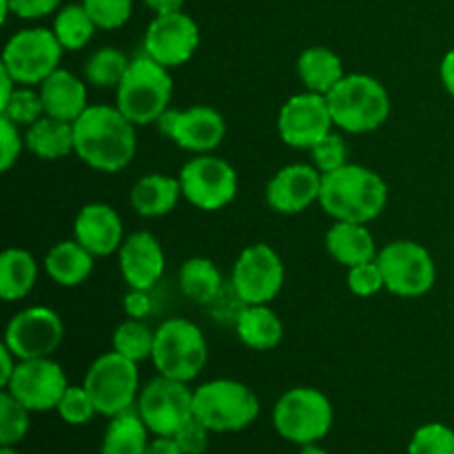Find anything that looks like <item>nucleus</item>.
Masks as SVG:
<instances>
[{
	"label": "nucleus",
	"instance_id": "obj_1",
	"mask_svg": "<svg viewBox=\"0 0 454 454\" xmlns=\"http://www.w3.org/2000/svg\"><path fill=\"white\" fill-rule=\"evenodd\" d=\"M136 129L115 105H89L74 122V153L93 171L118 173L136 158Z\"/></svg>",
	"mask_w": 454,
	"mask_h": 454
},
{
	"label": "nucleus",
	"instance_id": "obj_2",
	"mask_svg": "<svg viewBox=\"0 0 454 454\" xmlns=\"http://www.w3.org/2000/svg\"><path fill=\"white\" fill-rule=\"evenodd\" d=\"M388 204V184L372 168L346 164L337 171L324 173L319 207L335 222L371 224Z\"/></svg>",
	"mask_w": 454,
	"mask_h": 454
},
{
	"label": "nucleus",
	"instance_id": "obj_3",
	"mask_svg": "<svg viewBox=\"0 0 454 454\" xmlns=\"http://www.w3.org/2000/svg\"><path fill=\"white\" fill-rule=\"evenodd\" d=\"M173 98L171 69L162 67L146 53L136 56L115 89V106L136 127L158 124L168 111Z\"/></svg>",
	"mask_w": 454,
	"mask_h": 454
},
{
	"label": "nucleus",
	"instance_id": "obj_4",
	"mask_svg": "<svg viewBox=\"0 0 454 454\" xmlns=\"http://www.w3.org/2000/svg\"><path fill=\"white\" fill-rule=\"evenodd\" d=\"M333 122L344 133H372L390 118V93L366 74L344 75L326 96Z\"/></svg>",
	"mask_w": 454,
	"mask_h": 454
},
{
	"label": "nucleus",
	"instance_id": "obj_5",
	"mask_svg": "<svg viewBox=\"0 0 454 454\" xmlns=\"http://www.w3.org/2000/svg\"><path fill=\"white\" fill-rule=\"evenodd\" d=\"M260 415V399L238 380H213L193 390V417L211 433H239Z\"/></svg>",
	"mask_w": 454,
	"mask_h": 454
},
{
	"label": "nucleus",
	"instance_id": "obj_6",
	"mask_svg": "<svg viewBox=\"0 0 454 454\" xmlns=\"http://www.w3.org/2000/svg\"><path fill=\"white\" fill-rule=\"evenodd\" d=\"M208 359V344L202 328L191 319L173 317L155 328L153 362L158 375L191 384L204 371Z\"/></svg>",
	"mask_w": 454,
	"mask_h": 454
},
{
	"label": "nucleus",
	"instance_id": "obj_7",
	"mask_svg": "<svg viewBox=\"0 0 454 454\" xmlns=\"http://www.w3.org/2000/svg\"><path fill=\"white\" fill-rule=\"evenodd\" d=\"M333 403L322 390L297 386L286 390L273 408V426L278 434L297 446L322 442L333 428Z\"/></svg>",
	"mask_w": 454,
	"mask_h": 454
},
{
	"label": "nucleus",
	"instance_id": "obj_8",
	"mask_svg": "<svg viewBox=\"0 0 454 454\" xmlns=\"http://www.w3.org/2000/svg\"><path fill=\"white\" fill-rule=\"evenodd\" d=\"M82 386L91 395L98 415L115 417L133 408L140 397V371L137 364L115 350L96 357L84 375Z\"/></svg>",
	"mask_w": 454,
	"mask_h": 454
},
{
	"label": "nucleus",
	"instance_id": "obj_9",
	"mask_svg": "<svg viewBox=\"0 0 454 454\" xmlns=\"http://www.w3.org/2000/svg\"><path fill=\"white\" fill-rule=\"evenodd\" d=\"M386 291L403 300L424 297L437 282V266L426 247L412 239H395L377 253Z\"/></svg>",
	"mask_w": 454,
	"mask_h": 454
},
{
	"label": "nucleus",
	"instance_id": "obj_10",
	"mask_svg": "<svg viewBox=\"0 0 454 454\" xmlns=\"http://www.w3.org/2000/svg\"><path fill=\"white\" fill-rule=\"evenodd\" d=\"M62 44L53 29L29 27L7 40L3 49V65L22 87H40L56 69H60Z\"/></svg>",
	"mask_w": 454,
	"mask_h": 454
},
{
	"label": "nucleus",
	"instance_id": "obj_11",
	"mask_svg": "<svg viewBox=\"0 0 454 454\" xmlns=\"http://www.w3.org/2000/svg\"><path fill=\"white\" fill-rule=\"evenodd\" d=\"M182 198L200 211H220L238 195V171L233 164L213 153H200L186 160L177 173Z\"/></svg>",
	"mask_w": 454,
	"mask_h": 454
},
{
	"label": "nucleus",
	"instance_id": "obj_12",
	"mask_svg": "<svg viewBox=\"0 0 454 454\" xmlns=\"http://www.w3.org/2000/svg\"><path fill=\"white\" fill-rule=\"evenodd\" d=\"M136 408L155 437H176L193 419V390L184 381L158 375L140 390Z\"/></svg>",
	"mask_w": 454,
	"mask_h": 454
},
{
	"label": "nucleus",
	"instance_id": "obj_13",
	"mask_svg": "<svg viewBox=\"0 0 454 454\" xmlns=\"http://www.w3.org/2000/svg\"><path fill=\"white\" fill-rule=\"evenodd\" d=\"M284 278L286 269L279 253L257 242L238 255L231 284L242 304H270L284 288Z\"/></svg>",
	"mask_w": 454,
	"mask_h": 454
},
{
	"label": "nucleus",
	"instance_id": "obj_14",
	"mask_svg": "<svg viewBox=\"0 0 454 454\" xmlns=\"http://www.w3.org/2000/svg\"><path fill=\"white\" fill-rule=\"evenodd\" d=\"M335 131L328 100L322 93H295L278 114L279 140L291 149H313L317 142Z\"/></svg>",
	"mask_w": 454,
	"mask_h": 454
},
{
	"label": "nucleus",
	"instance_id": "obj_15",
	"mask_svg": "<svg viewBox=\"0 0 454 454\" xmlns=\"http://www.w3.org/2000/svg\"><path fill=\"white\" fill-rule=\"evenodd\" d=\"M65 324L60 315L47 306H29L9 319L3 344L18 359L51 357L62 344Z\"/></svg>",
	"mask_w": 454,
	"mask_h": 454
},
{
	"label": "nucleus",
	"instance_id": "obj_16",
	"mask_svg": "<svg viewBox=\"0 0 454 454\" xmlns=\"http://www.w3.org/2000/svg\"><path fill=\"white\" fill-rule=\"evenodd\" d=\"M164 137L189 153H213L226 137V120L208 105H195L189 109H168L158 120Z\"/></svg>",
	"mask_w": 454,
	"mask_h": 454
},
{
	"label": "nucleus",
	"instance_id": "obj_17",
	"mask_svg": "<svg viewBox=\"0 0 454 454\" xmlns=\"http://www.w3.org/2000/svg\"><path fill=\"white\" fill-rule=\"evenodd\" d=\"M69 388L65 371L51 357L20 359L16 372L3 390L16 397L31 412L56 411L62 395Z\"/></svg>",
	"mask_w": 454,
	"mask_h": 454
},
{
	"label": "nucleus",
	"instance_id": "obj_18",
	"mask_svg": "<svg viewBox=\"0 0 454 454\" xmlns=\"http://www.w3.org/2000/svg\"><path fill=\"white\" fill-rule=\"evenodd\" d=\"M142 47L149 58L167 69L186 65L200 47L198 22L184 12L155 16L145 31Z\"/></svg>",
	"mask_w": 454,
	"mask_h": 454
},
{
	"label": "nucleus",
	"instance_id": "obj_19",
	"mask_svg": "<svg viewBox=\"0 0 454 454\" xmlns=\"http://www.w3.org/2000/svg\"><path fill=\"white\" fill-rule=\"evenodd\" d=\"M322 173L313 164H286L266 184V204L279 215H297L319 202Z\"/></svg>",
	"mask_w": 454,
	"mask_h": 454
},
{
	"label": "nucleus",
	"instance_id": "obj_20",
	"mask_svg": "<svg viewBox=\"0 0 454 454\" xmlns=\"http://www.w3.org/2000/svg\"><path fill=\"white\" fill-rule=\"evenodd\" d=\"M118 266L129 288L151 291L162 279L167 255L162 244L149 231H136L124 238L118 251Z\"/></svg>",
	"mask_w": 454,
	"mask_h": 454
},
{
	"label": "nucleus",
	"instance_id": "obj_21",
	"mask_svg": "<svg viewBox=\"0 0 454 454\" xmlns=\"http://www.w3.org/2000/svg\"><path fill=\"white\" fill-rule=\"evenodd\" d=\"M74 239H78L93 257L114 255L124 242L122 217L111 204H84L74 220Z\"/></svg>",
	"mask_w": 454,
	"mask_h": 454
},
{
	"label": "nucleus",
	"instance_id": "obj_22",
	"mask_svg": "<svg viewBox=\"0 0 454 454\" xmlns=\"http://www.w3.org/2000/svg\"><path fill=\"white\" fill-rule=\"evenodd\" d=\"M44 105V115L65 122H75L89 109L87 80L67 69H56L38 87Z\"/></svg>",
	"mask_w": 454,
	"mask_h": 454
},
{
	"label": "nucleus",
	"instance_id": "obj_23",
	"mask_svg": "<svg viewBox=\"0 0 454 454\" xmlns=\"http://www.w3.org/2000/svg\"><path fill=\"white\" fill-rule=\"evenodd\" d=\"M324 242H326L328 255L346 269L377 260V253H380L368 226L357 224V222H335L326 231Z\"/></svg>",
	"mask_w": 454,
	"mask_h": 454
},
{
	"label": "nucleus",
	"instance_id": "obj_24",
	"mask_svg": "<svg viewBox=\"0 0 454 454\" xmlns=\"http://www.w3.org/2000/svg\"><path fill=\"white\" fill-rule=\"evenodd\" d=\"M96 257L78 242V239H62L53 244L44 255V273L65 288H75L87 282L93 273Z\"/></svg>",
	"mask_w": 454,
	"mask_h": 454
},
{
	"label": "nucleus",
	"instance_id": "obj_25",
	"mask_svg": "<svg viewBox=\"0 0 454 454\" xmlns=\"http://www.w3.org/2000/svg\"><path fill=\"white\" fill-rule=\"evenodd\" d=\"M238 340L251 350H273L284 340V324L269 304H244L235 319Z\"/></svg>",
	"mask_w": 454,
	"mask_h": 454
},
{
	"label": "nucleus",
	"instance_id": "obj_26",
	"mask_svg": "<svg viewBox=\"0 0 454 454\" xmlns=\"http://www.w3.org/2000/svg\"><path fill=\"white\" fill-rule=\"evenodd\" d=\"M182 198L180 180L164 173L142 176L131 189V207L142 217H164L177 207Z\"/></svg>",
	"mask_w": 454,
	"mask_h": 454
},
{
	"label": "nucleus",
	"instance_id": "obj_27",
	"mask_svg": "<svg viewBox=\"0 0 454 454\" xmlns=\"http://www.w3.org/2000/svg\"><path fill=\"white\" fill-rule=\"evenodd\" d=\"M297 75L304 82L306 91L328 96L346 75L344 62L333 49L317 44V47L304 49L297 58Z\"/></svg>",
	"mask_w": 454,
	"mask_h": 454
},
{
	"label": "nucleus",
	"instance_id": "obj_28",
	"mask_svg": "<svg viewBox=\"0 0 454 454\" xmlns=\"http://www.w3.org/2000/svg\"><path fill=\"white\" fill-rule=\"evenodd\" d=\"M25 145L35 158L40 160H62L74 153V122L56 120L51 115H43L38 122L27 127Z\"/></svg>",
	"mask_w": 454,
	"mask_h": 454
},
{
	"label": "nucleus",
	"instance_id": "obj_29",
	"mask_svg": "<svg viewBox=\"0 0 454 454\" xmlns=\"http://www.w3.org/2000/svg\"><path fill=\"white\" fill-rule=\"evenodd\" d=\"M38 262L25 248H4L0 255V297L4 301L25 300L38 282Z\"/></svg>",
	"mask_w": 454,
	"mask_h": 454
},
{
	"label": "nucleus",
	"instance_id": "obj_30",
	"mask_svg": "<svg viewBox=\"0 0 454 454\" xmlns=\"http://www.w3.org/2000/svg\"><path fill=\"white\" fill-rule=\"evenodd\" d=\"M149 433L146 424L142 421L137 408L120 412L111 417L109 428L102 437L100 454H146L149 448Z\"/></svg>",
	"mask_w": 454,
	"mask_h": 454
},
{
	"label": "nucleus",
	"instance_id": "obj_31",
	"mask_svg": "<svg viewBox=\"0 0 454 454\" xmlns=\"http://www.w3.org/2000/svg\"><path fill=\"white\" fill-rule=\"evenodd\" d=\"M180 291L184 297H189L193 304H211L222 291V273L213 260L202 255L189 257L184 264L180 266Z\"/></svg>",
	"mask_w": 454,
	"mask_h": 454
},
{
	"label": "nucleus",
	"instance_id": "obj_32",
	"mask_svg": "<svg viewBox=\"0 0 454 454\" xmlns=\"http://www.w3.org/2000/svg\"><path fill=\"white\" fill-rule=\"evenodd\" d=\"M129 65L131 60L118 47H100L84 60L82 78L87 80L89 87L118 89Z\"/></svg>",
	"mask_w": 454,
	"mask_h": 454
},
{
	"label": "nucleus",
	"instance_id": "obj_33",
	"mask_svg": "<svg viewBox=\"0 0 454 454\" xmlns=\"http://www.w3.org/2000/svg\"><path fill=\"white\" fill-rule=\"evenodd\" d=\"M96 22L87 13V9L80 4H67L56 13L53 20V34L65 51H80L89 44V40L96 34Z\"/></svg>",
	"mask_w": 454,
	"mask_h": 454
},
{
	"label": "nucleus",
	"instance_id": "obj_34",
	"mask_svg": "<svg viewBox=\"0 0 454 454\" xmlns=\"http://www.w3.org/2000/svg\"><path fill=\"white\" fill-rule=\"evenodd\" d=\"M153 341L155 331H151L142 319L131 317L118 324V328L114 331V337H111V346H114L115 353H120L122 357L131 359L136 364L151 359V355H153Z\"/></svg>",
	"mask_w": 454,
	"mask_h": 454
},
{
	"label": "nucleus",
	"instance_id": "obj_35",
	"mask_svg": "<svg viewBox=\"0 0 454 454\" xmlns=\"http://www.w3.org/2000/svg\"><path fill=\"white\" fill-rule=\"evenodd\" d=\"M44 115V105L40 91L34 87H22L18 84V89L13 91V96L0 106V118H7L9 122L18 124V127H31L34 122H38Z\"/></svg>",
	"mask_w": 454,
	"mask_h": 454
},
{
	"label": "nucleus",
	"instance_id": "obj_36",
	"mask_svg": "<svg viewBox=\"0 0 454 454\" xmlns=\"http://www.w3.org/2000/svg\"><path fill=\"white\" fill-rule=\"evenodd\" d=\"M31 411L3 390L0 395V446H16L29 430Z\"/></svg>",
	"mask_w": 454,
	"mask_h": 454
},
{
	"label": "nucleus",
	"instance_id": "obj_37",
	"mask_svg": "<svg viewBox=\"0 0 454 454\" xmlns=\"http://www.w3.org/2000/svg\"><path fill=\"white\" fill-rule=\"evenodd\" d=\"M408 454H454V430L439 421L421 426L408 443Z\"/></svg>",
	"mask_w": 454,
	"mask_h": 454
},
{
	"label": "nucleus",
	"instance_id": "obj_38",
	"mask_svg": "<svg viewBox=\"0 0 454 454\" xmlns=\"http://www.w3.org/2000/svg\"><path fill=\"white\" fill-rule=\"evenodd\" d=\"M82 7L87 9L98 29L114 31L129 22L133 13V0H82Z\"/></svg>",
	"mask_w": 454,
	"mask_h": 454
},
{
	"label": "nucleus",
	"instance_id": "obj_39",
	"mask_svg": "<svg viewBox=\"0 0 454 454\" xmlns=\"http://www.w3.org/2000/svg\"><path fill=\"white\" fill-rule=\"evenodd\" d=\"M56 411L60 419L69 426H84L93 419V415H98L96 403L84 386H69Z\"/></svg>",
	"mask_w": 454,
	"mask_h": 454
},
{
	"label": "nucleus",
	"instance_id": "obj_40",
	"mask_svg": "<svg viewBox=\"0 0 454 454\" xmlns=\"http://www.w3.org/2000/svg\"><path fill=\"white\" fill-rule=\"evenodd\" d=\"M310 160H313V167L319 173H331L337 168L346 167L348 164V145L341 137V133L331 131L322 142L310 149Z\"/></svg>",
	"mask_w": 454,
	"mask_h": 454
},
{
	"label": "nucleus",
	"instance_id": "obj_41",
	"mask_svg": "<svg viewBox=\"0 0 454 454\" xmlns=\"http://www.w3.org/2000/svg\"><path fill=\"white\" fill-rule=\"evenodd\" d=\"M346 286H348V291L357 297H372L377 295V293L386 291L384 275H381V269L380 264H377V260L348 269V275H346Z\"/></svg>",
	"mask_w": 454,
	"mask_h": 454
},
{
	"label": "nucleus",
	"instance_id": "obj_42",
	"mask_svg": "<svg viewBox=\"0 0 454 454\" xmlns=\"http://www.w3.org/2000/svg\"><path fill=\"white\" fill-rule=\"evenodd\" d=\"M22 149H27V145L20 127L9 122L7 118H0V171H12L20 160Z\"/></svg>",
	"mask_w": 454,
	"mask_h": 454
},
{
	"label": "nucleus",
	"instance_id": "obj_43",
	"mask_svg": "<svg viewBox=\"0 0 454 454\" xmlns=\"http://www.w3.org/2000/svg\"><path fill=\"white\" fill-rule=\"evenodd\" d=\"M208 434H211V430L193 417L173 439L184 454H204L208 448Z\"/></svg>",
	"mask_w": 454,
	"mask_h": 454
},
{
	"label": "nucleus",
	"instance_id": "obj_44",
	"mask_svg": "<svg viewBox=\"0 0 454 454\" xmlns=\"http://www.w3.org/2000/svg\"><path fill=\"white\" fill-rule=\"evenodd\" d=\"M60 3L62 0H9V7L13 16L35 20V18H44L56 12Z\"/></svg>",
	"mask_w": 454,
	"mask_h": 454
},
{
	"label": "nucleus",
	"instance_id": "obj_45",
	"mask_svg": "<svg viewBox=\"0 0 454 454\" xmlns=\"http://www.w3.org/2000/svg\"><path fill=\"white\" fill-rule=\"evenodd\" d=\"M146 293L149 291H136V288H131V291L127 293V297H124V313L131 319L146 317V315L151 313V309H153L151 297L146 295Z\"/></svg>",
	"mask_w": 454,
	"mask_h": 454
},
{
	"label": "nucleus",
	"instance_id": "obj_46",
	"mask_svg": "<svg viewBox=\"0 0 454 454\" xmlns=\"http://www.w3.org/2000/svg\"><path fill=\"white\" fill-rule=\"evenodd\" d=\"M20 359L16 357V355L12 353V350L7 348V346H0V386H7L9 380L13 377V372H16V366Z\"/></svg>",
	"mask_w": 454,
	"mask_h": 454
},
{
	"label": "nucleus",
	"instance_id": "obj_47",
	"mask_svg": "<svg viewBox=\"0 0 454 454\" xmlns=\"http://www.w3.org/2000/svg\"><path fill=\"white\" fill-rule=\"evenodd\" d=\"M439 78H442L443 89L454 98V49L443 56L442 65H439Z\"/></svg>",
	"mask_w": 454,
	"mask_h": 454
},
{
	"label": "nucleus",
	"instance_id": "obj_48",
	"mask_svg": "<svg viewBox=\"0 0 454 454\" xmlns=\"http://www.w3.org/2000/svg\"><path fill=\"white\" fill-rule=\"evenodd\" d=\"M145 4L155 13V16H167V13L182 12L184 0H145Z\"/></svg>",
	"mask_w": 454,
	"mask_h": 454
},
{
	"label": "nucleus",
	"instance_id": "obj_49",
	"mask_svg": "<svg viewBox=\"0 0 454 454\" xmlns=\"http://www.w3.org/2000/svg\"><path fill=\"white\" fill-rule=\"evenodd\" d=\"M146 454H184L173 437H158L149 443Z\"/></svg>",
	"mask_w": 454,
	"mask_h": 454
},
{
	"label": "nucleus",
	"instance_id": "obj_50",
	"mask_svg": "<svg viewBox=\"0 0 454 454\" xmlns=\"http://www.w3.org/2000/svg\"><path fill=\"white\" fill-rule=\"evenodd\" d=\"M16 89H18L16 78H13V75L9 74L4 67H0V106H3L4 102L13 96V91H16Z\"/></svg>",
	"mask_w": 454,
	"mask_h": 454
},
{
	"label": "nucleus",
	"instance_id": "obj_51",
	"mask_svg": "<svg viewBox=\"0 0 454 454\" xmlns=\"http://www.w3.org/2000/svg\"><path fill=\"white\" fill-rule=\"evenodd\" d=\"M297 454H328L326 450H322V448H317L313 443V446H301V450Z\"/></svg>",
	"mask_w": 454,
	"mask_h": 454
},
{
	"label": "nucleus",
	"instance_id": "obj_52",
	"mask_svg": "<svg viewBox=\"0 0 454 454\" xmlns=\"http://www.w3.org/2000/svg\"><path fill=\"white\" fill-rule=\"evenodd\" d=\"M0 454H20L13 446H3L0 448Z\"/></svg>",
	"mask_w": 454,
	"mask_h": 454
}]
</instances>
